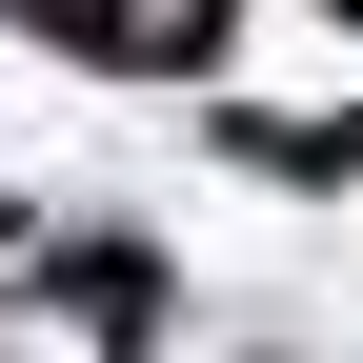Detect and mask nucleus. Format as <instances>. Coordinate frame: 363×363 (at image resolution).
Returning <instances> with one entry per match:
<instances>
[{
  "instance_id": "nucleus-1",
  "label": "nucleus",
  "mask_w": 363,
  "mask_h": 363,
  "mask_svg": "<svg viewBox=\"0 0 363 363\" xmlns=\"http://www.w3.org/2000/svg\"><path fill=\"white\" fill-rule=\"evenodd\" d=\"M61 303H81L101 343H142V323H162V242H81V262H61Z\"/></svg>"
}]
</instances>
